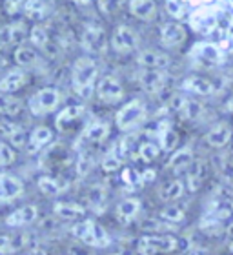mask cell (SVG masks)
I'll use <instances>...</instances> for the list:
<instances>
[{
  "mask_svg": "<svg viewBox=\"0 0 233 255\" xmlns=\"http://www.w3.org/2000/svg\"><path fill=\"white\" fill-rule=\"evenodd\" d=\"M155 177H157V171H155V170H151V168H148V170H144V171H142L144 184H146V182H151V181H155Z\"/></svg>",
  "mask_w": 233,
  "mask_h": 255,
  "instance_id": "681fc988",
  "label": "cell"
},
{
  "mask_svg": "<svg viewBox=\"0 0 233 255\" xmlns=\"http://www.w3.org/2000/svg\"><path fill=\"white\" fill-rule=\"evenodd\" d=\"M71 162H73V155L64 144H55L51 148H46L42 153V159H40L42 168L49 171L66 170L68 166H71Z\"/></svg>",
  "mask_w": 233,
  "mask_h": 255,
  "instance_id": "8992f818",
  "label": "cell"
},
{
  "mask_svg": "<svg viewBox=\"0 0 233 255\" xmlns=\"http://www.w3.org/2000/svg\"><path fill=\"white\" fill-rule=\"evenodd\" d=\"M15 62L20 66V68H35V66H40L42 59L38 55V49H35L33 46H24L20 44L18 48L15 49Z\"/></svg>",
  "mask_w": 233,
  "mask_h": 255,
  "instance_id": "4dcf8cb0",
  "label": "cell"
},
{
  "mask_svg": "<svg viewBox=\"0 0 233 255\" xmlns=\"http://www.w3.org/2000/svg\"><path fill=\"white\" fill-rule=\"evenodd\" d=\"M51 140H53V131L48 126H37L27 137V149L29 153H38L48 148Z\"/></svg>",
  "mask_w": 233,
  "mask_h": 255,
  "instance_id": "d4e9b609",
  "label": "cell"
},
{
  "mask_svg": "<svg viewBox=\"0 0 233 255\" xmlns=\"http://www.w3.org/2000/svg\"><path fill=\"white\" fill-rule=\"evenodd\" d=\"M127 7H129V13L133 16H137L138 20L144 22L153 20L155 15H157V4L151 0H131L127 4Z\"/></svg>",
  "mask_w": 233,
  "mask_h": 255,
  "instance_id": "f546056e",
  "label": "cell"
},
{
  "mask_svg": "<svg viewBox=\"0 0 233 255\" xmlns=\"http://www.w3.org/2000/svg\"><path fill=\"white\" fill-rule=\"evenodd\" d=\"M38 219V208L35 204H26V206L16 208L5 217V226L9 228H22L27 224H33Z\"/></svg>",
  "mask_w": 233,
  "mask_h": 255,
  "instance_id": "ffe728a7",
  "label": "cell"
},
{
  "mask_svg": "<svg viewBox=\"0 0 233 255\" xmlns=\"http://www.w3.org/2000/svg\"><path fill=\"white\" fill-rule=\"evenodd\" d=\"M27 75L24 69H11L0 79V93H5V95H11L26 84Z\"/></svg>",
  "mask_w": 233,
  "mask_h": 255,
  "instance_id": "83f0119b",
  "label": "cell"
},
{
  "mask_svg": "<svg viewBox=\"0 0 233 255\" xmlns=\"http://www.w3.org/2000/svg\"><path fill=\"white\" fill-rule=\"evenodd\" d=\"M166 11H168V15L175 20H180L182 16L186 15V4L184 2H177V0H168L164 4Z\"/></svg>",
  "mask_w": 233,
  "mask_h": 255,
  "instance_id": "ee69618b",
  "label": "cell"
},
{
  "mask_svg": "<svg viewBox=\"0 0 233 255\" xmlns=\"http://www.w3.org/2000/svg\"><path fill=\"white\" fill-rule=\"evenodd\" d=\"M82 49H84L88 57L90 55H99L106 49V33L104 27L97 26V24H88L82 31Z\"/></svg>",
  "mask_w": 233,
  "mask_h": 255,
  "instance_id": "9c48e42d",
  "label": "cell"
},
{
  "mask_svg": "<svg viewBox=\"0 0 233 255\" xmlns=\"http://www.w3.org/2000/svg\"><path fill=\"white\" fill-rule=\"evenodd\" d=\"M37 184H38V190L42 191L44 195H49V197L60 195L62 191L68 190V182L64 181L62 177H57V175H40L37 179Z\"/></svg>",
  "mask_w": 233,
  "mask_h": 255,
  "instance_id": "f1b7e54d",
  "label": "cell"
},
{
  "mask_svg": "<svg viewBox=\"0 0 233 255\" xmlns=\"http://www.w3.org/2000/svg\"><path fill=\"white\" fill-rule=\"evenodd\" d=\"M22 101L15 95H5V93H0V115H5V117H13V115H18L22 112Z\"/></svg>",
  "mask_w": 233,
  "mask_h": 255,
  "instance_id": "8d00e7d4",
  "label": "cell"
},
{
  "mask_svg": "<svg viewBox=\"0 0 233 255\" xmlns=\"http://www.w3.org/2000/svg\"><path fill=\"white\" fill-rule=\"evenodd\" d=\"M53 212L57 217L64 219V221H80L86 215V208L79 202L71 201H58L55 202Z\"/></svg>",
  "mask_w": 233,
  "mask_h": 255,
  "instance_id": "4316f807",
  "label": "cell"
},
{
  "mask_svg": "<svg viewBox=\"0 0 233 255\" xmlns=\"http://www.w3.org/2000/svg\"><path fill=\"white\" fill-rule=\"evenodd\" d=\"M204 138H206V144L210 148L221 149L224 146H228L230 140L233 138V129L228 123H217L215 126H212L208 129Z\"/></svg>",
  "mask_w": 233,
  "mask_h": 255,
  "instance_id": "44dd1931",
  "label": "cell"
},
{
  "mask_svg": "<svg viewBox=\"0 0 233 255\" xmlns=\"http://www.w3.org/2000/svg\"><path fill=\"white\" fill-rule=\"evenodd\" d=\"M159 155H160V146H159V144L151 142V140H144V142L138 144L137 157L142 160L144 164H151L153 160L159 159Z\"/></svg>",
  "mask_w": 233,
  "mask_h": 255,
  "instance_id": "f35d334b",
  "label": "cell"
},
{
  "mask_svg": "<svg viewBox=\"0 0 233 255\" xmlns=\"http://www.w3.org/2000/svg\"><path fill=\"white\" fill-rule=\"evenodd\" d=\"M27 35L29 33L22 22H9V24L0 27V44H5V46L20 44Z\"/></svg>",
  "mask_w": 233,
  "mask_h": 255,
  "instance_id": "484cf974",
  "label": "cell"
},
{
  "mask_svg": "<svg viewBox=\"0 0 233 255\" xmlns=\"http://www.w3.org/2000/svg\"><path fill=\"white\" fill-rule=\"evenodd\" d=\"M97 97L104 104H118L124 99V88H122L120 80L113 75L102 77L97 84Z\"/></svg>",
  "mask_w": 233,
  "mask_h": 255,
  "instance_id": "ba28073f",
  "label": "cell"
},
{
  "mask_svg": "<svg viewBox=\"0 0 233 255\" xmlns=\"http://www.w3.org/2000/svg\"><path fill=\"white\" fill-rule=\"evenodd\" d=\"M142 210V202L140 199L137 197H126V199H122L118 204H116V210H115V215H116V221L120 224H131L135 219L138 217V213Z\"/></svg>",
  "mask_w": 233,
  "mask_h": 255,
  "instance_id": "ac0fdd59",
  "label": "cell"
},
{
  "mask_svg": "<svg viewBox=\"0 0 233 255\" xmlns=\"http://www.w3.org/2000/svg\"><path fill=\"white\" fill-rule=\"evenodd\" d=\"M0 135L7 138V142L11 144V148H13V146H15V148L26 146L27 137H29V135H26L24 128L15 123H11L7 119H0Z\"/></svg>",
  "mask_w": 233,
  "mask_h": 255,
  "instance_id": "603a6c76",
  "label": "cell"
},
{
  "mask_svg": "<svg viewBox=\"0 0 233 255\" xmlns=\"http://www.w3.org/2000/svg\"><path fill=\"white\" fill-rule=\"evenodd\" d=\"M219 26V18L215 15H210L208 11H201L193 16V27L201 33H210Z\"/></svg>",
  "mask_w": 233,
  "mask_h": 255,
  "instance_id": "60d3db41",
  "label": "cell"
},
{
  "mask_svg": "<svg viewBox=\"0 0 233 255\" xmlns=\"http://www.w3.org/2000/svg\"><path fill=\"white\" fill-rule=\"evenodd\" d=\"M122 182L126 184L127 188H140L144 184V179H142V171L135 170V168H124L122 170V175H120Z\"/></svg>",
  "mask_w": 233,
  "mask_h": 255,
  "instance_id": "b9f144b4",
  "label": "cell"
},
{
  "mask_svg": "<svg viewBox=\"0 0 233 255\" xmlns=\"http://www.w3.org/2000/svg\"><path fill=\"white\" fill-rule=\"evenodd\" d=\"M173 110L177 112L182 121H188V123H193L197 119L201 117L202 112H204V108H202L201 102L193 101L190 97H184V95H175L173 97Z\"/></svg>",
  "mask_w": 233,
  "mask_h": 255,
  "instance_id": "8fae6325",
  "label": "cell"
},
{
  "mask_svg": "<svg viewBox=\"0 0 233 255\" xmlns=\"http://www.w3.org/2000/svg\"><path fill=\"white\" fill-rule=\"evenodd\" d=\"M58 104H60V91L53 86L35 91L31 99L27 101V108L35 117H46L49 113H53Z\"/></svg>",
  "mask_w": 233,
  "mask_h": 255,
  "instance_id": "5b68a950",
  "label": "cell"
},
{
  "mask_svg": "<svg viewBox=\"0 0 233 255\" xmlns=\"http://www.w3.org/2000/svg\"><path fill=\"white\" fill-rule=\"evenodd\" d=\"M24 245L22 241H15V237L9 235H0V255H7L11 252L20 250V246Z\"/></svg>",
  "mask_w": 233,
  "mask_h": 255,
  "instance_id": "7bdbcfd3",
  "label": "cell"
},
{
  "mask_svg": "<svg viewBox=\"0 0 233 255\" xmlns=\"http://www.w3.org/2000/svg\"><path fill=\"white\" fill-rule=\"evenodd\" d=\"M219 90H221V86L215 80L208 79V77H201V75H190L182 82V91L190 93V95L210 97L215 95Z\"/></svg>",
  "mask_w": 233,
  "mask_h": 255,
  "instance_id": "30bf717a",
  "label": "cell"
},
{
  "mask_svg": "<svg viewBox=\"0 0 233 255\" xmlns=\"http://www.w3.org/2000/svg\"><path fill=\"white\" fill-rule=\"evenodd\" d=\"M99 79V64L93 57H80L75 60L71 69V88L82 99H90L95 90V82Z\"/></svg>",
  "mask_w": 233,
  "mask_h": 255,
  "instance_id": "6da1fadb",
  "label": "cell"
},
{
  "mask_svg": "<svg viewBox=\"0 0 233 255\" xmlns=\"http://www.w3.org/2000/svg\"><path fill=\"white\" fill-rule=\"evenodd\" d=\"M88 206L97 213H104V208L108 204V191L101 184H95L88 190Z\"/></svg>",
  "mask_w": 233,
  "mask_h": 255,
  "instance_id": "d590c367",
  "label": "cell"
},
{
  "mask_svg": "<svg viewBox=\"0 0 233 255\" xmlns=\"http://www.w3.org/2000/svg\"><path fill=\"white\" fill-rule=\"evenodd\" d=\"M18 255H46V252L38 250V248H31L29 252H24V254H18Z\"/></svg>",
  "mask_w": 233,
  "mask_h": 255,
  "instance_id": "f5cc1de1",
  "label": "cell"
},
{
  "mask_svg": "<svg viewBox=\"0 0 233 255\" xmlns=\"http://www.w3.org/2000/svg\"><path fill=\"white\" fill-rule=\"evenodd\" d=\"M22 7H24V2H13V0H7V2H4V9L5 13L9 16H15L18 15V13H22Z\"/></svg>",
  "mask_w": 233,
  "mask_h": 255,
  "instance_id": "7dc6e473",
  "label": "cell"
},
{
  "mask_svg": "<svg viewBox=\"0 0 233 255\" xmlns=\"http://www.w3.org/2000/svg\"><path fill=\"white\" fill-rule=\"evenodd\" d=\"M49 9L48 2H42V0H29V2H24V7H22V13L27 16V18H33V20H40L46 16Z\"/></svg>",
  "mask_w": 233,
  "mask_h": 255,
  "instance_id": "ab89813d",
  "label": "cell"
},
{
  "mask_svg": "<svg viewBox=\"0 0 233 255\" xmlns=\"http://www.w3.org/2000/svg\"><path fill=\"white\" fill-rule=\"evenodd\" d=\"M193 160H195L193 149H191L190 146H184V148L175 149L166 166H168V170H171L173 173H182V171L190 170V166L193 164Z\"/></svg>",
  "mask_w": 233,
  "mask_h": 255,
  "instance_id": "cb8c5ba5",
  "label": "cell"
},
{
  "mask_svg": "<svg viewBox=\"0 0 233 255\" xmlns=\"http://www.w3.org/2000/svg\"><path fill=\"white\" fill-rule=\"evenodd\" d=\"M84 115V106L82 104H73V106L64 108L62 112H58L57 119H55V126L58 129H66L69 124H73L75 121H79Z\"/></svg>",
  "mask_w": 233,
  "mask_h": 255,
  "instance_id": "1f68e13d",
  "label": "cell"
},
{
  "mask_svg": "<svg viewBox=\"0 0 233 255\" xmlns=\"http://www.w3.org/2000/svg\"><path fill=\"white\" fill-rule=\"evenodd\" d=\"M210 217L223 226L226 232L233 230V201L232 199H221L213 204L212 212H210Z\"/></svg>",
  "mask_w": 233,
  "mask_h": 255,
  "instance_id": "7402d4cb",
  "label": "cell"
},
{
  "mask_svg": "<svg viewBox=\"0 0 233 255\" xmlns=\"http://www.w3.org/2000/svg\"><path fill=\"white\" fill-rule=\"evenodd\" d=\"M29 40H31L33 48L35 49H42V51H48L49 55L51 53V38H49V31L42 24H35V26L29 29Z\"/></svg>",
  "mask_w": 233,
  "mask_h": 255,
  "instance_id": "d6a6232c",
  "label": "cell"
},
{
  "mask_svg": "<svg viewBox=\"0 0 233 255\" xmlns=\"http://www.w3.org/2000/svg\"><path fill=\"white\" fill-rule=\"evenodd\" d=\"M159 219L162 223L175 226V224H180L186 219V210L182 206H179V204H170L159 213Z\"/></svg>",
  "mask_w": 233,
  "mask_h": 255,
  "instance_id": "74e56055",
  "label": "cell"
},
{
  "mask_svg": "<svg viewBox=\"0 0 233 255\" xmlns=\"http://www.w3.org/2000/svg\"><path fill=\"white\" fill-rule=\"evenodd\" d=\"M186 255H210V250H208V248H204V246H197V248L190 250Z\"/></svg>",
  "mask_w": 233,
  "mask_h": 255,
  "instance_id": "f907efd6",
  "label": "cell"
},
{
  "mask_svg": "<svg viewBox=\"0 0 233 255\" xmlns=\"http://www.w3.org/2000/svg\"><path fill=\"white\" fill-rule=\"evenodd\" d=\"M113 255H129V254H126V252H118V254H113Z\"/></svg>",
  "mask_w": 233,
  "mask_h": 255,
  "instance_id": "11a10c76",
  "label": "cell"
},
{
  "mask_svg": "<svg viewBox=\"0 0 233 255\" xmlns=\"http://www.w3.org/2000/svg\"><path fill=\"white\" fill-rule=\"evenodd\" d=\"M122 166V159L116 153H108L102 160V170L106 173H115V171L120 170Z\"/></svg>",
  "mask_w": 233,
  "mask_h": 255,
  "instance_id": "f6af8a7d",
  "label": "cell"
},
{
  "mask_svg": "<svg viewBox=\"0 0 233 255\" xmlns=\"http://www.w3.org/2000/svg\"><path fill=\"white\" fill-rule=\"evenodd\" d=\"M230 254L233 255V241H232V245H230Z\"/></svg>",
  "mask_w": 233,
  "mask_h": 255,
  "instance_id": "db71d44e",
  "label": "cell"
},
{
  "mask_svg": "<svg viewBox=\"0 0 233 255\" xmlns=\"http://www.w3.org/2000/svg\"><path fill=\"white\" fill-rule=\"evenodd\" d=\"M159 142L160 151H175L179 144V133L175 131V128L168 121H164V124L159 128Z\"/></svg>",
  "mask_w": 233,
  "mask_h": 255,
  "instance_id": "e575fe53",
  "label": "cell"
},
{
  "mask_svg": "<svg viewBox=\"0 0 233 255\" xmlns=\"http://www.w3.org/2000/svg\"><path fill=\"white\" fill-rule=\"evenodd\" d=\"M184 191H186L184 181H180V179H173V181L166 182L164 186L159 190V199L162 202H175L184 195Z\"/></svg>",
  "mask_w": 233,
  "mask_h": 255,
  "instance_id": "836d02e7",
  "label": "cell"
},
{
  "mask_svg": "<svg viewBox=\"0 0 233 255\" xmlns=\"http://www.w3.org/2000/svg\"><path fill=\"white\" fill-rule=\"evenodd\" d=\"M191 59L202 66H217L223 62L221 49L212 42H199L191 49Z\"/></svg>",
  "mask_w": 233,
  "mask_h": 255,
  "instance_id": "7c38bea8",
  "label": "cell"
},
{
  "mask_svg": "<svg viewBox=\"0 0 233 255\" xmlns=\"http://www.w3.org/2000/svg\"><path fill=\"white\" fill-rule=\"evenodd\" d=\"M168 75L164 71H153V69H142L138 73V84L144 91H148L151 95H157L166 88Z\"/></svg>",
  "mask_w": 233,
  "mask_h": 255,
  "instance_id": "2e32d148",
  "label": "cell"
},
{
  "mask_svg": "<svg viewBox=\"0 0 233 255\" xmlns=\"http://www.w3.org/2000/svg\"><path fill=\"white\" fill-rule=\"evenodd\" d=\"M24 193V182L18 177L2 171L0 173V202H11L22 197Z\"/></svg>",
  "mask_w": 233,
  "mask_h": 255,
  "instance_id": "5bb4252c",
  "label": "cell"
},
{
  "mask_svg": "<svg viewBox=\"0 0 233 255\" xmlns=\"http://www.w3.org/2000/svg\"><path fill=\"white\" fill-rule=\"evenodd\" d=\"M137 62L142 66V69H153V71H164L171 66V57L164 51L157 49H144L137 55Z\"/></svg>",
  "mask_w": 233,
  "mask_h": 255,
  "instance_id": "4fadbf2b",
  "label": "cell"
},
{
  "mask_svg": "<svg viewBox=\"0 0 233 255\" xmlns=\"http://www.w3.org/2000/svg\"><path fill=\"white\" fill-rule=\"evenodd\" d=\"M224 110H226L228 113H233V95L230 97L228 101L224 102Z\"/></svg>",
  "mask_w": 233,
  "mask_h": 255,
  "instance_id": "816d5d0a",
  "label": "cell"
},
{
  "mask_svg": "<svg viewBox=\"0 0 233 255\" xmlns=\"http://www.w3.org/2000/svg\"><path fill=\"white\" fill-rule=\"evenodd\" d=\"M110 129L112 128H110V124L106 121H93V123H90L82 129V133H80V142L93 144V146L102 144L110 137Z\"/></svg>",
  "mask_w": 233,
  "mask_h": 255,
  "instance_id": "d6986e66",
  "label": "cell"
},
{
  "mask_svg": "<svg viewBox=\"0 0 233 255\" xmlns=\"http://www.w3.org/2000/svg\"><path fill=\"white\" fill-rule=\"evenodd\" d=\"M71 234L91 248H108L112 245V237L106 232V228H102L101 224L91 221V219H84V221L75 223L73 228H71Z\"/></svg>",
  "mask_w": 233,
  "mask_h": 255,
  "instance_id": "7a4b0ae2",
  "label": "cell"
},
{
  "mask_svg": "<svg viewBox=\"0 0 233 255\" xmlns=\"http://www.w3.org/2000/svg\"><path fill=\"white\" fill-rule=\"evenodd\" d=\"M16 159V153L15 149L11 148L7 142H2L0 140V166H9L13 164Z\"/></svg>",
  "mask_w": 233,
  "mask_h": 255,
  "instance_id": "bcb514c9",
  "label": "cell"
},
{
  "mask_svg": "<svg viewBox=\"0 0 233 255\" xmlns=\"http://www.w3.org/2000/svg\"><path fill=\"white\" fill-rule=\"evenodd\" d=\"M88 171H90V160H86L84 157H80L79 162H77V173H79L80 177H84Z\"/></svg>",
  "mask_w": 233,
  "mask_h": 255,
  "instance_id": "c3c4849f",
  "label": "cell"
},
{
  "mask_svg": "<svg viewBox=\"0 0 233 255\" xmlns=\"http://www.w3.org/2000/svg\"><path fill=\"white\" fill-rule=\"evenodd\" d=\"M208 175V162L204 159H195L193 164L190 166V170L186 171V182L184 186L188 191L195 193L202 188L204 181H206Z\"/></svg>",
  "mask_w": 233,
  "mask_h": 255,
  "instance_id": "e0dca14e",
  "label": "cell"
},
{
  "mask_svg": "<svg viewBox=\"0 0 233 255\" xmlns=\"http://www.w3.org/2000/svg\"><path fill=\"white\" fill-rule=\"evenodd\" d=\"M144 119H146V104L140 99H133L116 112L115 124L120 131H131L142 124Z\"/></svg>",
  "mask_w": 233,
  "mask_h": 255,
  "instance_id": "277c9868",
  "label": "cell"
},
{
  "mask_svg": "<svg viewBox=\"0 0 233 255\" xmlns=\"http://www.w3.org/2000/svg\"><path fill=\"white\" fill-rule=\"evenodd\" d=\"M186 37H188L186 27L180 22H166L164 26L160 27V44L164 48H179L186 40Z\"/></svg>",
  "mask_w": 233,
  "mask_h": 255,
  "instance_id": "9a60e30c",
  "label": "cell"
},
{
  "mask_svg": "<svg viewBox=\"0 0 233 255\" xmlns=\"http://www.w3.org/2000/svg\"><path fill=\"white\" fill-rule=\"evenodd\" d=\"M112 48L115 53L118 55H127L135 51L138 48V35L133 27L120 24L113 29L112 35Z\"/></svg>",
  "mask_w": 233,
  "mask_h": 255,
  "instance_id": "52a82bcc",
  "label": "cell"
},
{
  "mask_svg": "<svg viewBox=\"0 0 233 255\" xmlns=\"http://www.w3.org/2000/svg\"><path fill=\"white\" fill-rule=\"evenodd\" d=\"M175 250H179V239L170 234L142 235L137 243V252L140 255L171 254Z\"/></svg>",
  "mask_w": 233,
  "mask_h": 255,
  "instance_id": "3957f363",
  "label": "cell"
}]
</instances>
